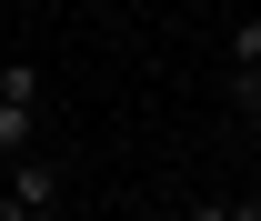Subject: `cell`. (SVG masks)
Instances as JSON below:
<instances>
[{
	"label": "cell",
	"mask_w": 261,
	"mask_h": 221,
	"mask_svg": "<svg viewBox=\"0 0 261 221\" xmlns=\"http://www.w3.org/2000/svg\"><path fill=\"white\" fill-rule=\"evenodd\" d=\"M10 201H20V211H61V171L20 151V181H10Z\"/></svg>",
	"instance_id": "cell-1"
},
{
	"label": "cell",
	"mask_w": 261,
	"mask_h": 221,
	"mask_svg": "<svg viewBox=\"0 0 261 221\" xmlns=\"http://www.w3.org/2000/svg\"><path fill=\"white\" fill-rule=\"evenodd\" d=\"M191 221H241V201H191Z\"/></svg>",
	"instance_id": "cell-5"
},
{
	"label": "cell",
	"mask_w": 261,
	"mask_h": 221,
	"mask_svg": "<svg viewBox=\"0 0 261 221\" xmlns=\"http://www.w3.org/2000/svg\"><path fill=\"white\" fill-rule=\"evenodd\" d=\"M31 221H61V211H31Z\"/></svg>",
	"instance_id": "cell-7"
},
{
	"label": "cell",
	"mask_w": 261,
	"mask_h": 221,
	"mask_svg": "<svg viewBox=\"0 0 261 221\" xmlns=\"http://www.w3.org/2000/svg\"><path fill=\"white\" fill-rule=\"evenodd\" d=\"M31 131H40V101H0V161L31 151Z\"/></svg>",
	"instance_id": "cell-2"
},
{
	"label": "cell",
	"mask_w": 261,
	"mask_h": 221,
	"mask_svg": "<svg viewBox=\"0 0 261 221\" xmlns=\"http://www.w3.org/2000/svg\"><path fill=\"white\" fill-rule=\"evenodd\" d=\"M231 70H261V20H231Z\"/></svg>",
	"instance_id": "cell-3"
},
{
	"label": "cell",
	"mask_w": 261,
	"mask_h": 221,
	"mask_svg": "<svg viewBox=\"0 0 261 221\" xmlns=\"http://www.w3.org/2000/svg\"><path fill=\"white\" fill-rule=\"evenodd\" d=\"M241 111H251V121H261V70H241Z\"/></svg>",
	"instance_id": "cell-6"
},
{
	"label": "cell",
	"mask_w": 261,
	"mask_h": 221,
	"mask_svg": "<svg viewBox=\"0 0 261 221\" xmlns=\"http://www.w3.org/2000/svg\"><path fill=\"white\" fill-rule=\"evenodd\" d=\"M0 101H40V70H31V61H10V70H0Z\"/></svg>",
	"instance_id": "cell-4"
}]
</instances>
